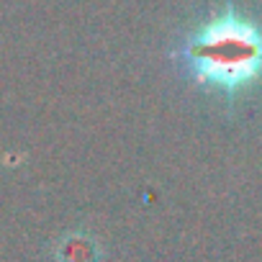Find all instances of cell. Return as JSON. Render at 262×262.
Returning <instances> with one entry per match:
<instances>
[{
  "mask_svg": "<svg viewBox=\"0 0 262 262\" xmlns=\"http://www.w3.org/2000/svg\"><path fill=\"white\" fill-rule=\"evenodd\" d=\"M62 262H98V242L75 234L62 247Z\"/></svg>",
  "mask_w": 262,
  "mask_h": 262,
  "instance_id": "2",
  "label": "cell"
},
{
  "mask_svg": "<svg viewBox=\"0 0 262 262\" xmlns=\"http://www.w3.org/2000/svg\"><path fill=\"white\" fill-rule=\"evenodd\" d=\"M170 59L193 85L231 100L262 80V24L226 0L178 39Z\"/></svg>",
  "mask_w": 262,
  "mask_h": 262,
  "instance_id": "1",
  "label": "cell"
}]
</instances>
